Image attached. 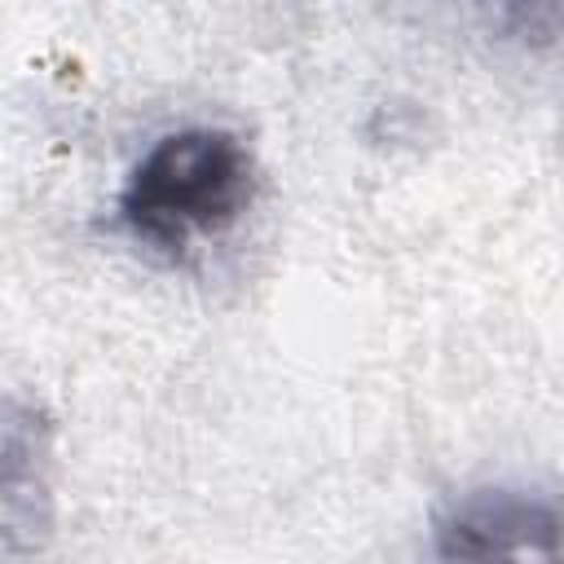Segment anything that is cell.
<instances>
[{
	"instance_id": "cell-1",
	"label": "cell",
	"mask_w": 564,
	"mask_h": 564,
	"mask_svg": "<svg viewBox=\"0 0 564 564\" xmlns=\"http://www.w3.org/2000/svg\"><path fill=\"white\" fill-rule=\"evenodd\" d=\"M256 198V154L229 128H176L159 137L119 189L123 229L176 260L225 234Z\"/></svg>"
},
{
	"instance_id": "cell-2",
	"label": "cell",
	"mask_w": 564,
	"mask_h": 564,
	"mask_svg": "<svg viewBox=\"0 0 564 564\" xmlns=\"http://www.w3.org/2000/svg\"><path fill=\"white\" fill-rule=\"evenodd\" d=\"M423 564H564V498L524 480L471 485L432 516Z\"/></svg>"
},
{
	"instance_id": "cell-3",
	"label": "cell",
	"mask_w": 564,
	"mask_h": 564,
	"mask_svg": "<svg viewBox=\"0 0 564 564\" xmlns=\"http://www.w3.org/2000/svg\"><path fill=\"white\" fill-rule=\"evenodd\" d=\"M4 555L9 564L35 555L53 529V494H48V423L35 401L9 397L4 401Z\"/></svg>"
}]
</instances>
